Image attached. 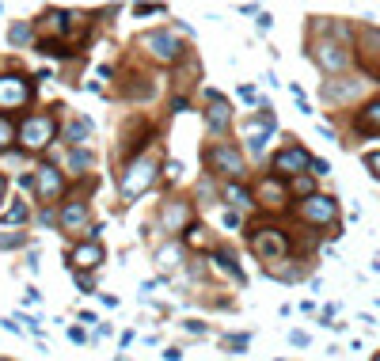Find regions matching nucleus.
Returning a JSON list of instances; mask_svg holds the SVG:
<instances>
[{
  "mask_svg": "<svg viewBox=\"0 0 380 361\" xmlns=\"http://www.w3.org/2000/svg\"><path fill=\"white\" fill-rule=\"evenodd\" d=\"M251 247L258 258H266V263H282V255L289 251V239H285L277 228H251Z\"/></svg>",
  "mask_w": 380,
  "mask_h": 361,
  "instance_id": "nucleus-1",
  "label": "nucleus"
},
{
  "mask_svg": "<svg viewBox=\"0 0 380 361\" xmlns=\"http://www.w3.org/2000/svg\"><path fill=\"white\" fill-rule=\"evenodd\" d=\"M373 361H380V354H376V357H373Z\"/></svg>",
  "mask_w": 380,
  "mask_h": 361,
  "instance_id": "nucleus-35",
  "label": "nucleus"
},
{
  "mask_svg": "<svg viewBox=\"0 0 380 361\" xmlns=\"http://www.w3.org/2000/svg\"><path fill=\"white\" fill-rule=\"evenodd\" d=\"M187 244H198V247H202V244H206V228H202V225H190V228H187Z\"/></svg>",
  "mask_w": 380,
  "mask_h": 361,
  "instance_id": "nucleus-25",
  "label": "nucleus"
},
{
  "mask_svg": "<svg viewBox=\"0 0 380 361\" xmlns=\"http://www.w3.org/2000/svg\"><path fill=\"white\" fill-rule=\"evenodd\" d=\"M8 141H15V126L0 114V149H8Z\"/></svg>",
  "mask_w": 380,
  "mask_h": 361,
  "instance_id": "nucleus-21",
  "label": "nucleus"
},
{
  "mask_svg": "<svg viewBox=\"0 0 380 361\" xmlns=\"http://www.w3.org/2000/svg\"><path fill=\"white\" fill-rule=\"evenodd\" d=\"M365 46H373V50H380V31H376V27H369V31H365Z\"/></svg>",
  "mask_w": 380,
  "mask_h": 361,
  "instance_id": "nucleus-28",
  "label": "nucleus"
},
{
  "mask_svg": "<svg viewBox=\"0 0 380 361\" xmlns=\"http://www.w3.org/2000/svg\"><path fill=\"white\" fill-rule=\"evenodd\" d=\"M34 187H39L42 198H61L65 183H61L58 168H39V175H34Z\"/></svg>",
  "mask_w": 380,
  "mask_h": 361,
  "instance_id": "nucleus-13",
  "label": "nucleus"
},
{
  "mask_svg": "<svg viewBox=\"0 0 380 361\" xmlns=\"http://www.w3.org/2000/svg\"><path fill=\"white\" fill-rule=\"evenodd\" d=\"M4 221H8V225H23V221H27V206H23V202H15V206L4 213Z\"/></svg>",
  "mask_w": 380,
  "mask_h": 361,
  "instance_id": "nucleus-20",
  "label": "nucleus"
},
{
  "mask_svg": "<svg viewBox=\"0 0 380 361\" xmlns=\"http://www.w3.org/2000/svg\"><path fill=\"white\" fill-rule=\"evenodd\" d=\"M213 258H217V266H221V270H225V274H232V277H236V282H244V274H240V266H236V258H232V255H228V251H225V247H217V251H213Z\"/></svg>",
  "mask_w": 380,
  "mask_h": 361,
  "instance_id": "nucleus-19",
  "label": "nucleus"
},
{
  "mask_svg": "<svg viewBox=\"0 0 380 361\" xmlns=\"http://www.w3.org/2000/svg\"><path fill=\"white\" fill-rule=\"evenodd\" d=\"M206 122L213 133H221V129H228V122H232V114H228L225 99L217 96V91H209V110H206Z\"/></svg>",
  "mask_w": 380,
  "mask_h": 361,
  "instance_id": "nucleus-12",
  "label": "nucleus"
},
{
  "mask_svg": "<svg viewBox=\"0 0 380 361\" xmlns=\"http://www.w3.org/2000/svg\"><path fill=\"white\" fill-rule=\"evenodd\" d=\"M8 39H12V46H27L31 31H27V27H12V34H8Z\"/></svg>",
  "mask_w": 380,
  "mask_h": 361,
  "instance_id": "nucleus-26",
  "label": "nucleus"
},
{
  "mask_svg": "<svg viewBox=\"0 0 380 361\" xmlns=\"http://www.w3.org/2000/svg\"><path fill=\"white\" fill-rule=\"evenodd\" d=\"M316 61L323 65V69L339 72V69H346V65H350V50H342V46H335V42H320L316 46Z\"/></svg>",
  "mask_w": 380,
  "mask_h": 361,
  "instance_id": "nucleus-10",
  "label": "nucleus"
},
{
  "mask_svg": "<svg viewBox=\"0 0 380 361\" xmlns=\"http://www.w3.org/2000/svg\"><path fill=\"white\" fill-rule=\"evenodd\" d=\"M209 168L232 175V179H240V175H244V156H240L236 149H228V145H221V149L209 152Z\"/></svg>",
  "mask_w": 380,
  "mask_h": 361,
  "instance_id": "nucleus-8",
  "label": "nucleus"
},
{
  "mask_svg": "<svg viewBox=\"0 0 380 361\" xmlns=\"http://www.w3.org/2000/svg\"><path fill=\"white\" fill-rule=\"evenodd\" d=\"M289 190H296V194H304V198H312V179H296Z\"/></svg>",
  "mask_w": 380,
  "mask_h": 361,
  "instance_id": "nucleus-27",
  "label": "nucleus"
},
{
  "mask_svg": "<svg viewBox=\"0 0 380 361\" xmlns=\"http://www.w3.org/2000/svg\"><path fill=\"white\" fill-rule=\"evenodd\" d=\"M23 244H27L23 232H15V236L12 232H0V247H4V251H8V247H23Z\"/></svg>",
  "mask_w": 380,
  "mask_h": 361,
  "instance_id": "nucleus-23",
  "label": "nucleus"
},
{
  "mask_svg": "<svg viewBox=\"0 0 380 361\" xmlns=\"http://www.w3.org/2000/svg\"><path fill=\"white\" fill-rule=\"evenodd\" d=\"M72 277H77L80 293H91V289H96V285H91V277H88V274H72Z\"/></svg>",
  "mask_w": 380,
  "mask_h": 361,
  "instance_id": "nucleus-30",
  "label": "nucleus"
},
{
  "mask_svg": "<svg viewBox=\"0 0 380 361\" xmlns=\"http://www.w3.org/2000/svg\"><path fill=\"white\" fill-rule=\"evenodd\" d=\"M327 171H331L327 160H312V175H327Z\"/></svg>",
  "mask_w": 380,
  "mask_h": 361,
  "instance_id": "nucleus-31",
  "label": "nucleus"
},
{
  "mask_svg": "<svg viewBox=\"0 0 380 361\" xmlns=\"http://www.w3.org/2000/svg\"><path fill=\"white\" fill-rule=\"evenodd\" d=\"M296 213H301L308 225H331V221L339 217L335 198H323V194H312V198H304L301 206H296Z\"/></svg>",
  "mask_w": 380,
  "mask_h": 361,
  "instance_id": "nucleus-3",
  "label": "nucleus"
},
{
  "mask_svg": "<svg viewBox=\"0 0 380 361\" xmlns=\"http://www.w3.org/2000/svg\"><path fill=\"white\" fill-rule=\"evenodd\" d=\"M308 168H312V156L304 152L301 145H289L285 152L274 156V175H277V179H285V175H301Z\"/></svg>",
  "mask_w": 380,
  "mask_h": 361,
  "instance_id": "nucleus-5",
  "label": "nucleus"
},
{
  "mask_svg": "<svg viewBox=\"0 0 380 361\" xmlns=\"http://www.w3.org/2000/svg\"><path fill=\"white\" fill-rule=\"evenodd\" d=\"M53 137V118L50 114H27L20 122V141L27 149H46Z\"/></svg>",
  "mask_w": 380,
  "mask_h": 361,
  "instance_id": "nucleus-2",
  "label": "nucleus"
},
{
  "mask_svg": "<svg viewBox=\"0 0 380 361\" xmlns=\"http://www.w3.org/2000/svg\"><path fill=\"white\" fill-rule=\"evenodd\" d=\"M289 339H293V346H308V335H304V331H293Z\"/></svg>",
  "mask_w": 380,
  "mask_h": 361,
  "instance_id": "nucleus-33",
  "label": "nucleus"
},
{
  "mask_svg": "<svg viewBox=\"0 0 380 361\" xmlns=\"http://www.w3.org/2000/svg\"><path fill=\"white\" fill-rule=\"evenodd\" d=\"M354 126L361 129V133H373V129H380V99H376V103H369L365 110H361Z\"/></svg>",
  "mask_w": 380,
  "mask_h": 361,
  "instance_id": "nucleus-16",
  "label": "nucleus"
},
{
  "mask_svg": "<svg viewBox=\"0 0 380 361\" xmlns=\"http://www.w3.org/2000/svg\"><path fill=\"white\" fill-rule=\"evenodd\" d=\"M69 164H72V168H77V171H84V168H91V152H84V149H72V156H69Z\"/></svg>",
  "mask_w": 380,
  "mask_h": 361,
  "instance_id": "nucleus-22",
  "label": "nucleus"
},
{
  "mask_svg": "<svg viewBox=\"0 0 380 361\" xmlns=\"http://www.w3.org/2000/svg\"><path fill=\"white\" fill-rule=\"evenodd\" d=\"M69 263H72V274L77 270H96V266L103 263V244H96V239H91V244H77L69 251Z\"/></svg>",
  "mask_w": 380,
  "mask_h": 361,
  "instance_id": "nucleus-9",
  "label": "nucleus"
},
{
  "mask_svg": "<svg viewBox=\"0 0 380 361\" xmlns=\"http://www.w3.org/2000/svg\"><path fill=\"white\" fill-rule=\"evenodd\" d=\"M84 137H88V126H84V122H72V126H69V141H72V145H80Z\"/></svg>",
  "mask_w": 380,
  "mask_h": 361,
  "instance_id": "nucleus-24",
  "label": "nucleus"
},
{
  "mask_svg": "<svg viewBox=\"0 0 380 361\" xmlns=\"http://www.w3.org/2000/svg\"><path fill=\"white\" fill-rule=\"evenodd\" d=\"M88 225V206L84 202H69V206L61 209V228L65 232H77V228Z\"/></svg>",
  "mask_w": 380,
  "mask_h": 361,
  "instance_id": "nucleus-14",
  "label": "nucleus"
},
{
  "mask_svg": "<svg viewBox=\"0 0 380 361\" xmlns=\"http://www.w3.org/2000/svg\"><path fill=\"white\" fill-rule=\"evenodd\" d=\"M358 91H361V80H327L320 96L327 99V103H350Z\"/></svg>",
  "mask_w": 380,
  "mask_h": 361,
  "instance_id": "nucleus-11",
  "label": "nucleus"
},
{
  "mask_svg": "<svg viewBox=\"0 0 380 361\" xmlns=\"http://www.w3.org/2000/svg\"><path fill=\"white\" fill-rule=\"evenodd\" d=\"M258 194L266 198V206H270V209H277L282 202H289V190L282 187V179H277V175H270V179L258 183Z\"/></svg>",
  "mask_w": 380,
  "mask_h": 361,
  "instance_id": "nucleus-15",
  "label": "nucleus"
},
{
  "mask_svg": "<svg viewBox=\"0 0 380 361\" xmlns=\"http://www.w3.org/2000/svg\"><path fill=\"white\" fill-rule=\"evenodd\" d=\"M187 202H171L168 209H164V228H168V232H175V228L183 225V221H187Z\"/></svg>",
  "mask_w": 380,
  "mask_h": 361,
  "instance_id": "nucleus-17",
  "label": "nucleus"
},
{
  "mask_svg": "<svg viewBox=\"0 0 380 361\" xmlns=\"http://www.w3.org/2000/svg\"><path fill=\"white\" fill-rule=\"evenodd\" d=\"M152 160H137L133 168L126 171V179H122V194L126 198H133V194H141V190H148V183H152Z\"/></svg>",
  "mask_w": 380,
  "mask_h": 361,
  "instance_id": "nucleus-7",
  "label": "nucleus"
},
{
  "mask_svg": "<svg viewBox=\"0 0 380 361\" xmlns=\"http://www.w3.org/2000/svg\"><path fill=\"white\" fill-rule=\"evenodd\" d=\"M141 50H148L152 58H160V61H179L183 46L175 42L168 31H148V34H141Z\"/></svg>",
  "mask_w": 380,
  "mask_h": 361,
  "instance_id": "nucleus-4",
  "label": "nucleus"
},
{
  "mask_svg": "<svg viewBox=\"0 0 380 361\" xmlns=\"http://www.w3.org/2000/svg\"><path fill=\"white\" fill-rule=\"evenodd\" d=\"M133 12H137V15H156V12H164V8H160V4H137Z\"/></svg>",
  "mask_w": 380,
  "mask_h": 361,
  "instance_id": "nucleus-29",
  "label": "nucleus"
},
{
  "mask_svg": "<svg viewBox=\"0 0 380 361\" xmlns=\"http://www.w3.org/2000/svg\"><path fill=\"white\" fill-rule=\"evenodd\" d=\"M4 190H8V179H4V175H0V198H4Z\"/></svg>",
  "mask_w": 380,
  "mask_h": 361,
  "instance_id": "nucleus-34",
  "label": "nucleus"
},
{
  "mask_svg": "<svg viewBox=\"0 0 380 361\" xmlns=\"http://www.w3.org/2000/svg\"><path fill=\"white\" fill-rule=\"evenodd\" d=\"M365 164L373 168V175H380V152H369V156H365Z\"/></svg>",
  "mask_w": 380,
  "mask_h": 361,
  "instance_id": "nucleus-32",
  "label": "nucleus"
},
{
  "mask_svg": "<svg viewBox=\"0 0 380 361\" xmlns=\"http://www.w3.org/2000/svg\"><path fill=\"white\" fill-rule=\"evenodd\" d=\"M225 198L232 202L236 209H251V206H255V202H251V194H247L244 187H240V183H228V187H225Z\"/></svg>",
  "mask_w": 380,
  "mask_h": 361,
  "instance_id": "nucleus-18",
  "label": "nucleus"
},
{
  "mask_svg": "<svg viewBox=\"0 0 380 361\" xmlns=\"http://www.w3.org/2000/svg\"><path fill=\"white\" fill-rule=\"evenodd\" d=\"M31 103V84L23 77H0V110H15Z\"/></svg>",
  "mask_w": 380,
  "mask_h": 361,
  "instance_id": "nucleus-6",
  "label": "nucleus"
}]
</instances>
